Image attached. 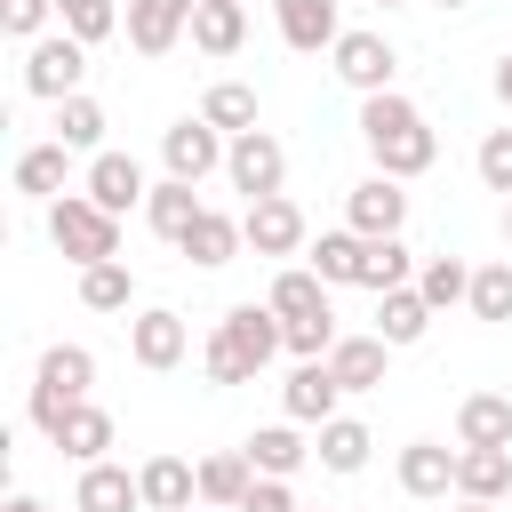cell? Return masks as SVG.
I'll return each mask as SVG.
<instances>
[{"label":"cell","instance_id":"6da1fadb","mask_svg":"<svg viewBox=\"0 0 512 512\" xmlns=\"http://www.w3.org/2000/svg\"><path fill=\"white\" fill-rule=\"evenodd\" d=\"M360 144H368L376 176H392V184H408V176H424V168L440 160V136H432V120H424V104H408L400 88L360 96Z\"/></svg>","mask_w":512,"mask_h":512},{"label":"cell","instance_id":"7a4b0ae2","mask_svg":"<svg viewBox=\"0 0 512 512\" xmlns=\"http://www.w3.org/2000/svg\"><path fill=\"white\" fill-rule=\"evenodd\" d=\"M272 352H288L280 344V312L272 304H232L216 320V336H208V384H256Z\"/></svg>","mask_w":512,"mask_h":512},{"label":"cell","instance_id":"3957f363","mask_svg":"<svg viewBox=\"0 0 512 512\" xmlns=\"http://www.w3.org/2000/svg\"><path fill=\"white\" fill-rule=\"evenodd\" d=\"M88 384H96V352H88V344H48V352H40V368H32V400H24V416L56 440V432H64V416L88 400Z\"/></svg>","mask_w":512,"mask_h":512},{"label":"cell","instance_id":"277c9868","mask_svg":"<svg viewBox=\"0 0 512 512\" xmlns=\"http://www.w3.org/2000/svg\"><path fill=\"white\" fill-rule=\"evenodd\" d=\"M48 240H56V256L64 264H112L120 256V216H104L88 192H64V200H48Z\"/></svg>","mask_w":512,"mask_h":512},{"label":"cell","instance_id":"5b68a950","mask_svg":"<svg viewBox=\"0 0 512 512\" xmlns=\"http://www.w3.org/2000/svg\"><path fill=\"white\" fill-rule=\"evenodd\" d=\"M80 80H88V48H80L72 32H48V40L24 48V88H32V96L64 104V96H80Z\"/></svg>","mask_w":512,"mask_h":512},{"label":"cell","instance_id":"8992f818","mask_svg":"<svg viewBox=\"0 0 512 512\" xmlns=\"http://www.w3.org/2000/svg\"><path fill=\"white\" fill-rule=\"evenodd\" d=\"M224 152H232V136H224V128H208L200 112H192V120H176V128H160V160H168V176H176V184L216 176V168H224Z\"/></svg>","mask_w":512,"mask_h":512},{"label":"cell","instance_id":"52a82bcc","mask_svg":"<svg viewBox=\"0 0 512 512\" xmlns=\"http://www.w3.org/2000/svg\"><path fill=\"white\" fill-rule=\"evenodd\" d=\"M224 176H232V192H248V200H272V192L288 184V152H280V136H272V128H248V136H232V152H224Z\"/></svg>","mask_w":512,"mask_h":512},{"label":"cell","instance_id":"ba28073f","mask_svg":"<svg viewBox=\"0 0 512 512\" xmlns=\"http://www.w3.org/2000/svg\"><path fill=\"white\" fill-rule=\"evenodd\" d=\"M240 232H248L256 256H304V248H312V224H304V208H296L288 192L248 200V208H240Z\"/></svg>","mask_w":512,"mask_h":512},{"label":"cell","instance_id":"9c48e42d","mask_svg":"<svg viewBox=\"0 0 512 512\" xmlns=\"http://www.w3.org/2000/svg\"><path fill=\"white\" fill-rule=\"evenodd\" d=\"M400 224H408V192H400L392 176H360V184L344 192V232H360V240H400Z\"/></svg>","mask_w":512,"mask_h":512},{"label":"cell","instance_id":"30bf717a","mask_svg":"<svg viewBox=\"0 0 512 512\" xmlns=\"http://www.w3.org/2000/svg\"><path fill=\"white\" fill-rule=\"evenodd\" d=\"M328 56H336V80H344V88H360V96H384V88H392V72H400V56H392V40H384V32H344Z\"/></svg>","mask_w":512,"mask_h":512},{"label":"cell","instance_id":"8fae6325","mask_svg":"<svg viewBox=\"0 0 512 512\" xmlns=\"http://www.w3.org/2000/svg\"><path fill=\"white\" fill-rule=\"evenodd\" d=\"M128 352H136V368L168 376V368H176V360L192 352V328H184V312H168V304L136 312V320H128Z\"/></svg>","mask_w":512,"mask_h":512},{"label":"cell","instance_id":"7c38bea8","mask_svg":"<svg viewBox=\"0 0 512 512\" xmlns=\"http://www.w3.org/2000/svg\"><path fill=\"white\" fill-rule=\"evenodd\" d=\"M336 400H344V384H336V368L328 360H296V376L280 384V408H288V424H328L336 416Z\"/></svg>","mask_w":512,"mask_h":512},{"label":"cell","instance_id":"4fadbf2b","mask_svg":"<svg viewBox=\"0 0 512 512\" xmlns=\"http://www.w3.org/2000/svg\"><path fill=\"white\" fill-rule=\"evenodd\" d=\"M192 8L200 0H128V48L136 56H168L192 32Z\"/></svg>","mask_w":512,"mask_h":512},{"label":"cell","instance_id":"5bb4252c","mask_svg":"<svg viewBox=\"0 0 512 512\" xmlns=\"http://www.w3.org/2000/svg\"><path fill=\"white\" fill-rule=\"evenodd\" d=\"M88 200H96L104 216H128V208L152 200V184H144V168H136L128 152H96V160H88Z\"/></svg>","mask_w":512,"mask_h":512},{"label":"cell","instance_id":"9a60e30c","mask_svg":"<svg viewBox=\"0 0 512 512\" xmlns=\"http://www.w3.org/2000/svg\"><path fill=\"white\" fill-rule=\"evenodd\" d=\"M448 488H456V448H448V440H408V448H400V496L440 504Z\"/></svg>","mask_w":512,"mask_h":512},{"label":"cell","instance_id":"2e32d148","mask_svg":"<svg viewBox=\"0 0 512 512\" xmlns=\"http://www.w3.org/2000/svg\"><path fill=\"white\" fill-rule=\"evenodd\" d=\"M72 512H144V480L128 464H80Z\"/></svg>","mask_w":512,"mask_h":512},{"label":"cell","instance_id":"e0dca14e","mask_svg":"<svg viewBox=\"0 0 512 512\" xmlns=\"http://www.w3.org/2000/svg\"><path fill=\"white\" fill-rule=\"evenodd\" d=\"M272 16H280V40H288L296 56H320V48H336V40H344L336 0H272Z\"/></svg>","mask_w":512,"mask_h":512},{"label":"cell","instance_id":"ac0fdd59","mask_svg":"<svg viewBox=\"0 0 512 512\" xmlns=\"http://www.w3.org/2000/svg\"><path fill=\"white\" fill-rule=\"evenodd\" d=\"M456 448H512V400L504 392H464L456 400Z\"/></svg>","mask_w":512,"mask_h":512},{"label":"cell","instance_id":"d6986e66","mask_svg":"<svg viewBox=\"0 0 512 512\" xmlns=\"http://www.w3.org/2000/svg\"><path fill=\"white\" fill-rule=\"evenodd\" d=\"M200 216H208V200H200L192 184H176V176H160V184H152V200H144V224H152L160 240H176V248L192 240V224H200Z\"/></svg>","mask_w":512,"mask_h":512},{"label":"cell","instance_id":"ffe728a7","mask_svg":"<svg viewBox=\"0 0 512 512\" xmlns=\"http://www.w3.org/2000/svg\"><path fill=\"white\" fill-rule=\"evenodd\" d=\"M240 448H248L256 480H296V472L312 464V448H304V432H296V424H264V432H248Z\"/></svg>","mask_w":512,"mask_h":512},{"label":"cell","instance_id":"44dd1931","mask_svg":"<svg viewBox=\"0 0 512 512\" xmlns=\"http://www.w3.org/2000/svg\"><path fill=\"white\" fill-rule=\"evenodd\" d=\"M456 496L464 504L512 496V448H456Z\"/></svg>","mask_w":512,"mask_h":512},{"label":"cell","instance_id":"7402d4cb","mask_svg":"<svg viewBox=\"0 0 512 512\" xmlns=\"http://www.w3.org/2000/svg\"><path fill=\"white\" fill-rule=\"evenodd\" d=\"M248 488H256V464H248V448H216V456H200V504H216V512H240V504H248Z\"/></svg>","mask_w":512,"mask_h":512},{"label":"cell","instance_id":"603a6c76","mask_svg":"<svg viewBox=\"0 0 512 512\" xmlns=\"http://www.w3.org/2000/svg\"><path fill=\"white\" fill-rule=\"evenodd\" d=\"M136 480H144V512H192L200 504V464H184V456H152Z\"/></svg>","mask_w":512,"mask_h":512},{"label":"cell","instance_id":"cb8c5ba5","mask_svg":"<svg viewBox=\"0 0 512 512\" xmlns=\"http://www.w3.org/2000/svg\"><path fill=\"white\" fill-rule=\"evenodd\" d=\"M248 40V0H200L192 8V48L200 56H240Z\"/></svg>","mask_w":512,"mask_h":512},{"label":"cell","instance_id":"d4e9b609","mask_svg":"<svg viewBox=\"0 0 512 512\" xmlns=\"http://www.w3.org/2000/svg\"><path fill=\"white\" fill-rule=\"evenodd\" d=\"M384 360H392L384 336H336V352H328V368H336L344 392H376L384 384Z\"/></svg>","mask_w":512,"mask_h":512},{"label":"cell","instance_id":"484cf974","mask_svg":"<svg viewBox=\"0 0 512 512\" xmlns=\"http://www.w3.org/2000/svg\"><path fill=\"white\" fill-rule=\"evenodd\" d=\"M64 176H72V144H32V152H16V192H24V200H64Z\"/></svg>","mask_w":512,"mask_h":512},{"label":"cell","instance_id":"4316f807","mask_svg":"<svg viewBox=\"0 0 512 512\" xmlns=\"http://www.w3.org/2000/svg\"><path fill=\"white\" fill-rule=\"evenodd\" d=\"M368 448H376V432H368L360 416H328L320 440H312V456H320L328 472H368Z\"/></svg>","mask_w":512,"mask_h":512},{"label":"cell","instance_id":"83f0119b","mask_svg":"<svg viewBox=\"0 0 512 512\" xmlns=\"http://www.w3.org/2000/svg\"><path fill=\"white\" fill-rule=\"evenodd\" d=\"M248 248V232H240V216H224V208H208L200 224H192V240H184V256L200 264V272H216V264H232Z\"/></svg>","mask_w":512,"mask_h":512},{"label":"cell","instance_id":"f1b7e54d","mask_svg":"<svg viewBox=\"0 0 512 512\" xmlns=\"http://www.w3.org/2000/svg\"><path fill=\"white\" fill-rule=\"evenodd\" d=\"M280 320H312V312H328V280L312 272V264H280V280H272V296H264Z\"/></svg>","mask_w":512,"mask_h":512},{"label":"cell","instance_id":"f546056e","mask_svg":"<svg viewBox=\"0 0 512 512\" xmlns=\"http://www.w3.org/2000/svg\"><path fill=\"white\" fill-rule=\"evenodd\" d=\"M360 248H368L360 232H320V240L304 248V264H312L328 288H360Z\"/></svg>","mask_w":512,"mask_h":512},{"label":"cell","instance_id":"4dcf8cb0","mask_svg":"<svg viewBox=\"0 0 512 512\" xmlns=\"http://www.w3.org/2000/svg\"><path fill=\"white\" fill-rule=\"evenodd\" d=\"M360 288H376V296L416 288V256H408V240H368V248H360Z\"/></svg>","mask_w":512,"mask_h":512},{"label":"cell","instance_id":"1f68e13d","mask_svg":"<svg viewBox=\"0 0 512 512\" xmlns=\"http://www.w3.org/2000/svg\"><path fill=\"white\" fill-rule=\"evenodd\" d=\"M424 328H432V304H424L416 288H392V296H376V336H384L392 352H400V344H416Z\"/></svg>","mask_w":512,"mask_h":512},{"label":"cell","instance_id":"d6a6232c","mask_svg":"<svg viewBox=\"0 0 512 512\" xmlns=\"http://www.w3.org/2000/svg\"><path fill=\"white\" fill-rule=\"evenodd\" d=\"M56 448H64L72 464H104V448H112V416H104L96 400H80V408L64 416V432H56Z\"/></svg>","mask_w":512,"mask_h":512},{"label":"cell","instance_id":"836d02e7","mask_svg":"<svg viewBox=\"0 0 512 512\" xmlns=\"http://www.w3.org/2000/svg\"><path fill=\"white\" fill-rule=\"evenodd\" d=\"M416 296H424L432 312L472 304V264H456V256H424V264H416Z\"/></svg>","mask_w":512,"mask_h":512},{"label":"cell","instance_id":"e575fe53","mask_svg":"<svg viewBox=\"0 0 512 512\" xmlns=\"http://www.w3.org/2000/svg\"><path fill=\"white\" fill-rule=\"evenodd\" d=\"M200 120H208V128H224V136H248V128H256V88L216 80V88L200 96Z\"/></svg>","mask_w":512,"mask_h":512},{"label":"cell","instance_id":"d590c367","mask_svg":"<svg viewBox=\"0 0 512 512\" xmlns=\"http://www.w3.org/2000/svg\"><path fill=\"white\" fill-rule=\"evenodd\" d=\"M80 304H88V312H128V304H136V272H128L120 256H112V264H88V272H80Z\"/></svg>","mask_w":512,"mask_h":512},{"label":"cell","instance_id":"8d00e7d4","mask_svg":"<svg viewBox=\"0 0 512 512\" xmlns=\"http://www.w3.org/2000/svg\"><path fill=\"white\" fill-rule=\"evenodd\" d=\"M56 144H72V152H96V144H104V104H96L88 88L56 104Z\"/></svg>","mask_w":512,"mask_h":512},{"label":"cell","instance_id":"74e56055","mask_svg":"<svg viewBox=\"0 0 512 512\" xmlns=\"http://www.w3.org/2000/svg\"><path fill=\"white\" fill-rule=\"evenodd\" d=\"M56 32H72L80 48H96V40L120 32V8L112 0H56Z\"/></svg>","mask_w":512,"mask_h":512},{"label":"cell","instance_id":"f35d334b","mask_svg":"<svg viewBox=\"0 0 512 512\" xmlns=\"http://www.w3.org/2000/svg\"><path fill=\"white\" fill-rule=\"evenodd\" d=\"M472 320H512V256L472 264Z\"/></svg>","mask_w":512,"mask_h":512},{"label":"cell","instance_id":"ab89813d","mask_svg":"<svg viewBox=\"0 0 512 512\" xmlns=\"http://www.w3.org/2000/svg\"><path fill=\"white\" fill-rule=\"evenodd\" d=\"M280 344L296 360H328L336 352V312H312V320H280Z\"/></svg>","mask_w":512,"mask_h":512},{"label":"cell","instance_id":"60d3db41","mask_svg":"<svg viewBox=\"0 0 512 512\" xmlns=\"http://www.w3.org/2000/svg\"><path fill=\"white\" fill-rule=\"evenodd\" d=\"M472 168H480V184H488V192H504V200H512V128H488V136H480V152H472Z\"/></svg>","mask_w":512,"mask_h":512},{"label":"cell","instance_id":"b9f144b4","mask_svg":"<svg viewBox=\"0 0 512 512\" xmlns=\"http://www.w3.org/2000/svg\"><path fill=\"white\" fill-rule=\"evenodd\" d=\"M48 16H56V0H0V32L8 40H48Z\"/></svg>","mask_w":512,"mask_h":512},{"label":"cell","instance_id":"7bdbcfd3","mask_svg":"<svg viewBox=\"0 0 512 512\" xmlns=\"http://www.w3.org/2000/svg\"><path fill=\"white\" fill-rule=\"evenodd\" d=\"M240 512H304V504H296V488H288V480H256Z\"/></svg>","mask_w":512,"mask_h":512},{"label":"cell","instance_id":"ee69618b","mask_svg":"<svg viewBox=\"0 0 512 512\" xmlns=\"http://www.w3.org/2000/svg\"><path fill=\"white\" fill-rule=\"evenodd\" d=\"M496 104H504V112H512V48H504V56H496Z\"/></svg>","mask_w":512,"mask_h":512},{"label":"cell","instance_id":"f6af8a7d","mask_svg":"<svg viewBox=\"0 0 512 512\" xmlns=\"http://www.w3.org/2000/svg\"><path fill=\"white\" fill-rule=\"evenodd\" d=\"M0 512H48V504H40V496H8Z\"/></svg>","mask_w":512,"mask_h":512},{"label":"cell","instance_id":"bcb514c9","mask_svg":"<svg viewBox=\"0 0 512 512\" xmlns=\"http://www.w3.org/2000/svg\"><path fill=\"white\" fill-rule=\"evenodd\" d=\"M432 8H472V0H432Z\"/></svg>","mask_w":512,"mask_h":512},{"label":"cell","instance_id":"7dc6e473","mask_svg":"<svg viewBox=\"0 0 512 512\" xmlns=\"http://www.w3.org/2000/svg\"><path fill=\"white\" fill-rule=\"evenodd\" d=\"M504 240H512V200H504Z\"/></svg>","mask_w":512,"mask_h":512},{"label":"cell","instance_id":"c3c4849f","mask_svg":"<svg viewBox=\"0 0 512 512\" xmlns=\"http://www.w3.org/2000/svg\"><path fill=\"white\" fill-rule=\"evenodd\" d=\"M456 512H496V504H456Z\"/></svg>","mask_w":512,"mask_h":512},{"label":"cell","instance_id":"681fc988","mask_svg":"<svg viewBox=\"0 0 512 512\" xmlns=\"http://www.w3.org/2000/svg\"><path fill=\"white\" fill-rule=\"evenodd\" d=\"M384 8H392V0H384Z\"/></svg>","mask_w":512,"mask_h":512}]
</instances>
